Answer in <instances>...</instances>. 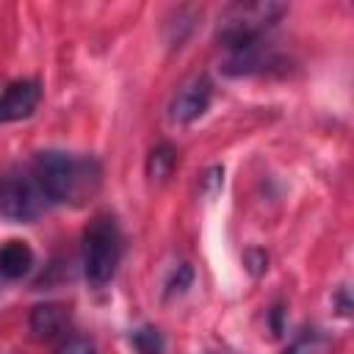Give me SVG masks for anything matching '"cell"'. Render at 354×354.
Returning a JSON list of instances; mask_svg holds the SVG:
<instances>
[{
  "mask_svg": "<svg viewBox=\"0 0 354 354\" xmlns=\"http://www.w3.org/2000/svg\"><path fill=\"white\" fill-rule=\"evenodd\" d=\"M130 346L136 348V354H163L166 343L163 335L155 326H138L130 332Z\"/></svg>",
  "mask_w": 354,
  "mask_h": 354,
  "instance_id": "30bf717a",
  "label": "cell"
},
{
  "mask_svg": "<svg viewBox=\"0 0 354 354\" xmlns=\"http://www.w3.org/2000/svg\"><path fill=\"white\" fill-rule=\"evenodd\" d=\"M33 268V249L25 241H6L0 243V277L3 279H22Z\"/></svg>",
  "mask_w": 354,
  "mask_h": 354,
  "instance_id": "ba28073f",
  "label": "cell"
},
{
  "mask_svg": "<svg viewBox=\"0 0 354 354\" xmlns=\"http://www.w3.org/2000/svg\"><path fill=\"white\" fill-rule=\"evenodd\" d=\"M44 210H50V205L44 202L28 166L14 169L0 180V216L3 218L25 224V221H36Z\"/></svg>",
  "mask_w": 354,
  "mask_h": 354,
  "instance_id": "277c9868",
  "label": "cell"
},
{
  "mask_svg": "<svg viewBox=\"0 0 354 354\" xmlns=\"http://www.w3.org/2000/svg\"><path fill=\"white\" fill-rule=\"evenodd\" d=\"M191 282H194V268H191V263H177L174 268H171V274H169V279H166V296L171 299V296H183L188 288H191Z\"/></svg>",
  "mask_w": 354,
  "mask_h": 354,
  "instance_id": "8fae6325",
  "label": "cell"
},
{
  "mask_svg": "<svg viewBox=\"0 0 354 354\" xmlns=\"http://www.w3.org/2000/svg\"><path fill=\"white\" fill-rule=\"evenodd\" d=\"M313 337H315V332L304 335L301 340H296V343L288 348V354H313V351H315V346H313Z\"/></svg>",
  "mask_w": 354,
  "mask_h": 354,
  "instance_id": "9a60e30c",
  "label": "cell"
},
{
  "mask_svg": "<svg viewBox=\"0 0 354 354\" xmlns=\"http://www.w3.org/2000/svg\"><path fill=\"white\" fill-rule=\"evenodd\" d=\"M53 354H97L94 343L83 335H64Z\"/></svg>",
  "mask_w": 354,
  "mask_h": 354,
  "instance_id": "7c38bea8",
  "label": "cell"
},
{
  "mask_svg": "<svg viewBox=\"0 0 354 354\" xmlns=\"http://www.w3.org/2000/svg\"><path fill=\"white\" fill-rule=\"evenodd\" d=\"M177 166V149L171 144H158L147 158V177L149 180H166Z\"/></svg>",
  "mask_w": 354,
  "mask_h": 354,
  "instance_id": "9c48e42d",
  "label": "cell"
},
{
  "mask_svg": "<svg viewBox=\"0 0 354 354\" xmlns=\"http://www.w3.org/2000/svg\"><path fill=\"white\" fill-rule=\"evenodd\" d=\"M41 100V83L39 80H14L0 94V124L28 119Z\"/></svg>",
  "mask_w": 354,
  "mask_h": 354,
  "instance_id": "8992f818",
  "label": "cell"
},
{
  "mask_svg": "<svg viewBox=\"0 0 354 354\" xmlns=\"http://www.w3.org/2000/svg\"><path fill=\"white\" fill-rule=\"evenodd\" d=\"M119 257H122V235L113 216H94L83 230V246H80L86 282L91 288H105L116 274Z\"/></svg>",
  "mask_w": 354,
  "mask_h": 354,
  "instance_id": "3957f363",
  "label": "cell"
},
{
  "mask_svg": "<svg viewBox=\"0 0 354 354\" xmlns=\"http://www.w3.org/2000/svg\"><path fill=\"white\" fill-rule=\"evenodd\" d=\"M210 97H213V86L205 75H196L191 77L188 83H183L177 88V94L171 97L169 102V119L177 122V124H191L196 122L207 105H210Z\"/></svg>",
  "mask_w": 354,
  "mask_h": 354,
  "instance_id": "5b68a950",
  "label": "cell"
},
{
  "mask_svg": "<svg viewBox=\"0 0 354 354\" xmlns=\"http://www.w3.org/2000/svg\"><path fill=\"white\" fill-rule=\"evenodd\" d=\"M243 260H246V268H249L254 277H260V274L268 268V254L260 252V249H249V252L243 254Z\"/></svg>",
  "mask_w": 354,
  "mask_h": 354,
  "instance_id": "4fadbf2b",
  "label": "cell"
},
{
  "mask_svg": "<svg viewBox=\"0 0 354 354\" xmlns=\"http://www.w3.org/2000/svg\"><path fill=\"white\" fill-rule=\"evenodd\" d=\"M66 326H69V313L58 301L36 304L28 315V329L36 340H55V337L61 340L66 335Z\"/></svg>",
  "mask_w": 354,
  "mask_h": 354,
  "instance_id": "52a82bcc",
  "label": "cell"
},
{
  "mask_svg": "<svg viewBox=\"0 0 354 354\" xmlns=\"http://www.w3.org/2000/svg\"><path fill=\"white\" fill-rule=\"evenodd\" d=\"M28 171L33 174L50 207L66 205L72 199H83L100 185V166L94 158H77L58 149L36 152L28 160Z\"/></svg>",
  "mask_w": 354,
  "mask_h": 354,
  "instance_id": "6da1fadb",
  "label": "cell"
},
{
  "mask_svg": "<svg viewBox=\"0 0 354 354\" xmlns=\"http://www.w3.org/2000/svg\"><path fill=\"white\" fill-rule=\"evenodd\" d=\"M285 14L282 3H232L221 17H218V41L221 47L235 55L246 53L263 44V36L268 28L277 25V19Z\"/></svg>",
  "mask_w": 354,
  "mask_h": 354,
  "instance_id": "7a4b0ae2",
  "label": "cell"
},
{
  "mask_svg": "<svg viewBox=\"0 0 354 354\" xmlns=\"http://www.w3.org/2000/svg\"><path fill=\"white\" fill-rule=\"evenodd\" d=\"M221 177H224V169H221V166H213V169H207V171H205V177H202V185H205V191H207V194H216V188L221 185Z\"/></svg>",
  "mask_w": 354,
  "mask_h": 354,
  "instance_id": "5bb4252c",
  "label": "cell"
}]
</instances>
